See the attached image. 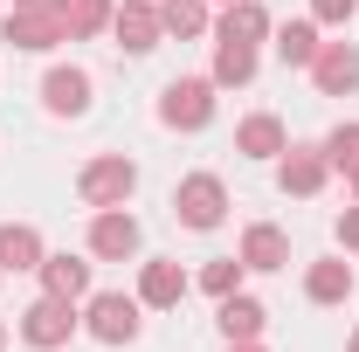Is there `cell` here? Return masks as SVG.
<instances>
[{
  "label": "cell",
  "mask_w": 359,
  "mask_h": 352,
  "mask_svg": "<svg viewBox=\"0 0 359 352\" xmlns=\"http://www.w3.org/2000/svg\"><path fill=\"white\" fill-rule=\"evenodd\" d=\"M83 332L97 346H138V332H145V304L125 297V290H97L83 304Z\"/></svg>",
  "instance_id": "1"
},
{
  "label": "cell",
  "mask_w": 359,
  "mask_h": 352,
  "mask_svg": "<svg viewBox=\"0 0 359 352\" xmlns=\"http://www.w3.org/2000/svg\"><path fill=\"white\" fill-rule=\"evenodd\" d=\"M173 221H180V228H194V235L222 228V221H228V180L222 173H187L173 187Z\"/></svg>",
  "instance_id": "2"
},
{
  "label": "cell",
  "mask_w": 359,
  "mask_h": 352,
  "mask_svg": "<svg viewBox=\"0 0 359 352\" xmlns=\"http://www.w3.org/2000/svg\"><path fill=\"white\" fill-rule=\"evenodd\" d=\"M159 125L166 132H208L215 125V76H173L159 90Z\"/></svg>",
  "instance_id": "3"
},
{
  "label": "cell",
  "mask_w": 359,
  "mask_h": 352,
  "mask_svg": "<svg viewBox=\"0 0 359 352\" xmlns=\"http://www.w3.org/2000/svg\"><path fill=\"white\" fill-rule=\"evenodd\" d=\"M76 194H83V208H125L138 194V166L125 152H97L83 173H76Z\"/></svg>",
  "instance_id": "4"
},
{
  "label": "cell",
  "mask_w": 359,
  "mask_h": 352,
  "mask_svg": "<svg viewBox=\"0 0 359 352\" xmlns=\"http://www.w3.org/2000/svg\"><path fill=\"white\" fill-rule=\"evenodd\" d=\"M76 332H83V311L69 304V297H48V290H42L35 304L21 311V339H28V346H42V352L69 346Z\"/></svg>",
  "instance_id": "5"
},
{
  "label": "cell",
  "mask_w": 359,
  "mask_h": 352,
  "mask_svg": "<svg viewBox=\"0 0 359 352\" xmlns=\"http://www.w3.org/2000/svg\"><path fill=\"white\" fill-rule=\"evenodd\" d=\"M138 242H145V235H138L132 208H97V215H90V256H97V263H132Z\"/></svg>",
  "instance_id": "6"
},
{
  "label": "cell",
  "mask_w": 359,
  "mask_h": 352,
  "mask_svg": "<svg viewBox=\"0 0 359 352\" xmlns=\"http://www.w3.org/2000/svg\"><path fill=\"white\" fill-rule=\"evenodd\" d=\"M90 104H97L90 69H76V62H55V69L42 76V111H48V118H83Z\"/></svg>",
  "instance_id": "7"
},
{
  "label": "cell",
  "mask_w": 359,
  "mask_h": 352,
  "mask_svg": "<svg viewBox=\"0 0 359 352\" xmlns=\"http://www.w3.org/2000/svg\"><path fill=\"white\" fill-rule=\"evenodd\" d=\"M0 42L7 48H21V55H48L55 42H69L62 35V21L55 14H35V7H7L0 14Z\"/></svg>",
  "instance_id": "8"
},
{
  "label": "cell",
  "mask_w": 359,
  "mask_h": 352,
  "mask_svg": "<svg viewBox=\"0 0 359 352\" xmlns=\"http://www.w3.org/2000/svg\"><path fill=\"white\" fill-rule=\"evenodd\" d=\"M111 35L125 55H152V48L166 42V28H159V0H125V7H111Z\"/></svg>",
  "instance_id": "9"
},
{
  "label": "cell",
  "mask_w": 359,
  "mask_h": 352,
  "mask_svg": "<svg viewBox=\"0 0 359 352\" xmlns=\"http://www.w3.org/2000/svg\"><path fill=\"white\" fill-rule=\"evenodd\" d=\"M325 180H332L325 145H283V159H276V187H283V194L311 201V194H325Z\"/></svg>",
  "instance_id": "10"
},
{
  "label": "cell",
  "mask_w": 359,
  "mask_h": 352,
  "mask_svg": "<svg viewBox=\"0 0 359 352\" xmlns=\"http://www.w3.org/2000/svg\"><path fill=\"white\" fill-rule=\"evenodd\" d=\"M311 83H318V97H353L359 90V42H325L311 55Z\"/></svg>",
  "instance_id": "11"
},
{
  "label": "cell",
  "mask_w": 359,
  "mask_h": 352,
  "mask_svg": "<svg viewBox=\"0 0 359 352\" xmlns=\"http://www.w3.org/2000/svg\"><path fill=\"white\" fill-rule=\"evenodd\" d=\"M187 290H194V276H187L173 256H152V263H138V304H145V311H173Z\"/></svg>",
  "instance_id": "12"
},
{
  "label": "cell",
  "mask_w": 359,
  "mask_h": 352,
  "mask_svg": "<svg viewBox=\"0 0 359 352\" xmlns=\"http://www.w3.org/2000/svg\"><path fill=\"white\" fill-rule=\"evenodd\" d=\"M235 256H242V269H256V276H269V269H290V235H283L276 221H249Z\"/></svg>",
  "instance_id": "13"
},
{
  "label": "cell",
  "mask_w": 359,
  "mask_h": 352,
  "mask_svg": "<svg viewBox=\"0 0 359 352\" xmlns=\"http://www.w3.org/2000/svg\"><path fill=\"white\" fill-rule=\"evenodd\" d=\"M215 325H222L228 346H249V339H263V332H269V304H263V297H249V290H235V297L215 304Z\"/></svg>",
  "instance_id": "14"
},
{
  "label": "cell",
  "mask_w": 359,
  "mask_h": 352,
  "mask_svg": "<svg viewBox=\"0 0 359 352\" xmlns=\"http://www.w3.org/2000/svg\"><path fill=\"white\" fill-rule=\"evenodd\" d=\"M276 35V21H269V7L263 0H228L222 14H215V42H269Z\"/></svg>",
  "instance_id": "15"
},
{
  "label": "cell",
  "mask_w": 359,
  "mask_h": 352,
  "mask_svg": "<svg viewBox=\"0 0 359 352\" xmlns=\"http://www.w3.org/2000/svg\"><path fill=\"white\" fill-rule=\"evenodd\" d=\"M48 242L42 228H28V221H0V276H28V269H42Z\"/></svg>",
  "instance_id": "16"
},
{
  "label": "cell",
  "mask_w": 359,
  "mask_h": 352,
  "mask_svg": "<svg viewBox=\"0 0 359 352\" xmlns=\"http://www.w3.org/2000/svg\"><path fill=\"white\" fill-rule=\"evenodd\" d=\"M283 145H290V132H283L276 111H249V118L235 125V152H242V159H283Z\"/></svg>",
  "instance_id": "17"
},
{
  "label": "cell",
  "mask_w": 359,
  "mask_h": 352,
  "mask_svg": "<svg viewBox=\"0 0 359 352\" xmlns=\"http://www.w3.org/2000/svg\"><path fill=\"white\" fill-rule=\"evenodd\" d=\"M35 276H42L48 297H69V304H83V297H90V263H83V256H69V249H48Z\"/></svg>",
  "instance_id": "18"
},
{
  "label": "cell",
  "mask_w": 359,
  "mask_h": 352,
  "mask_svg": "<svg viewBox=\"0 0 359 352\" xmlns=\"http://www.w3.org/2000/svg\"><path fill=\"white\" fill-rule=\"evenodd\" d=\"M304 297H311V304H346V297H353V263H346V256H318V263L304 269Z\"/></svg>",
  "instance_id": "19"
},
{
  "label": "cell",
  "mask_w": 359,
  "mask_h": 352,
  "mask_svg": "<svg viewBox=\"0 0 359 352\" xmlns=\"http://www.w3.org/2000/svg\"><path fill=\"white\" fill-rule=\"evenodd\" d=\"M159 28H166V42H201L215 28V14H208V0H159Z\"/></svg>",
  "instance_id": "20"
},
{
  "label": "cell",
  "mask_w": 359,
  "mask_h": 352,
  "mask_svg": "<svg viewBox=\"0 0 359 352\" xmlns=\"http://www.w3.org/2000/svg\"><path fill=\"white\" fill-rule=\"evenodd\" d=\"M269 42H276V55H283V69H311V55L325 48L311 14H304V21H276V35H269Z\"/></svg>",
  "instance_id": "21"
},
{
  "label": "cell",
  "mask_w": 359,
  "mask_h": 352,
  "mask_svg": "<svg viewBox=\"0 0 359 352\" xmlns=\"http://www.w3.org/2000/svg\"><path fill=\"white\" fill-rule=\"evenodd\" d=\"M215 90H242V83H256V48L249 42H215Z\"/></svg>",
  "instance_id": "22"
},
{
  "label": "cell",
  "mask_w": 359,
  "mask_h": 352,
  "mask_svg": "<svg viewBox=\"0 0 359 352\" xmlns=\"http://www.w3.org/2000/svg\"><path fill=\"white\" fill-rule=\"evenodd\" d=\"M111 7H118V0H69V7H62V35H69V42L104 35V28H111Z\"/></svg>",
  "instance_id": "23"
},
{
  "label": "cell",
  "mask_w": 359,
  "mask_h": 352,
  "mask_svg": "<svg viewBox=\"0 0 359 352\" xmlns=\"http://www.w3.org/2000/svg\"><path fill=\"white\" fill-rule=\"evenodd\" d=\"M318 145H325L332 173H353V166H359V118H346V125H332V132L318 138Z\"/></svg>",
  "instance_id": "24"
},
{
  "label": "cell",
  "mask_w": 359,
  "mask_h": 352,
  "mask_svg": "<svg viewBox=\"0 0 359 352\" xmlns=\"http://www.w3.org/2000/svg\"><path fill=\"white\" fill-rule=\"evenodd\" d=\"M242 276H249V269H242V256H222V263L201 269V290L222 304V297H235V290H242Z\"/></svg>",
  "instance_id": "25"
},
{
  "label": "cell",
  "mask_w": 359,
  "mask_h": 352,
  "mask_svg": "<svg viewBox=\"0 0 359 352\" xmlns=\"http://www.w3.org/2000/svg\"><path fill=\"white\" fill-rule=\"evenodd\" d=\"M353 14H359V0H311V21H318V28H346Z\"/></svg>",
  "instance_id": "26"
},
{
  "label": "cell",
  "mask_w": 359,
  "mask_h": 352,
  "mask_svg": "<svg viewBox=\"0 0 359 352\" xmlns=\"http://www.w3.org/2000/svg\"><path fill=\"white\" fill-rule=\"evenodd\" d=\"M332 235H339V249H346V256H359V201H353L339 221H332Z\"/></svg>",
  "instance_id": "27"
},
{
  "label": "cell",
  "mask_w": 359,
  "mask_h": 352,
  "mask_svg": "<svg viewBox=\"0 0 359 352\" xmlns=\"http://www.w3.org/2000/svg\"><path fill=\"white\" fill-rule=\"evenodd\" d=\"M14 7H35V14H55V21H62V7H69V0H14Z\"/></svg>",
  "instance_id": "28"
},
{
  "label": "cell",
  "mask_w": 359,
  "mask_h": 352,
  "mask_svg": "<svg viewBox=\"0 0 359 352\" xmlns=\"http://www.w3.org/2000/svg\"><path fill=\"white\" fill-rule=\"evenodd\" d=\"M346 187H353V201H359V166H353V173H346Z\"/></svg>",
  "instance_id": "29"
},
{
  "label": "cell",
  "mask_w": 359,
  "mask_h": 352,
  "mask_svg": "<svg viewBox=\"0 0 359 352\" xmlns=\"http://www.w3.org/2000/svg\"><path fill=\"white\" fill-rule=\"evenodd\" d=\"M228 352H263V346H256V339H249V346H228Z\"/></svg>",
  "instance_id": "30"
},
{
  "label": "cell",
  "mask_w": 359,
  "mask_h": 352,
  "mask_svg": "<svg viewBox=\"0 0 359 352\" xmlns=\"http://www.w3.org/2000/svg\"><path fill=\"white\" fill-rule=\"evenodd\" d=\"M346 352H359V332H353V339H346Z\"/></svg>",
  "instance_id": "31"
},
{
  "label": "cell",
  "mask_w": 359,
  "mask_h": 352,
  "mask_svg": "<svg viewBox=\"0 0 359 352\" xmlns=\"http://www.w3.org/2000/svg\"><path fill=\"white\" fill-rule=\"evenodd\" d=\"M0 352H7V325H0Z\"/></svg>",
  "instance_id": "32"
},
{
  "label": "cell",
  "mask_w": 359,
  "mask_h": 352,
  "mask_svg": "<svg viewBox=\"0 0 359 352\" xmlns=\"http://www.w3.org/2000/svg\"><path fill=\"white\" fill-rule=\"evenodd\" d=\"M208 7H228V0H208Z\"/></svg>",
  "instance_id": "33"
}]
</instances>
